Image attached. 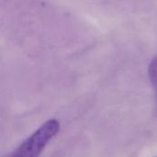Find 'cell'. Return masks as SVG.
<instances>
[{
  "mask_svg": "<svg viewBox=\"0 0 157 157\" xmlns=\"http://www.w3.org/2000/svg\"><path fill=\"white\" fill-rule=\"evenodd\" d=\"M59 131L60 122L56 119L47 121L30 136L24 140L10 155L19 157L39 156L49 142L56 136Z\"/></svg>",
  "mask_w": 157,
  "mask_h": 157,
  "instance_id": "cell-1",
  "label": "cell"
},
{
  "mask_svg": "<svg viewBox=\"0 0 157 157\" xmlns=\"http://www.w3.org/2000/svg\"><path fill=\"white\" fill-rule=\"evenodd\" d=\"M148 72H149L150 81L152 83V86H153L155 93L157 101V55L152 59V61L149 64Z\"/></svg>",
  "mask_w": 157,
  "mask_h": 157,
  "instance_id": "cell-2",
  "label": "cell"
}]
</instances>
